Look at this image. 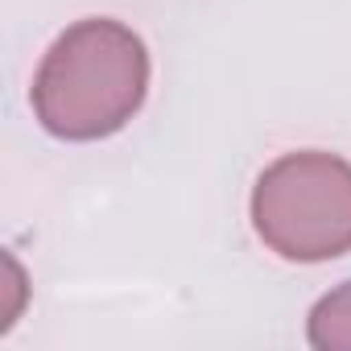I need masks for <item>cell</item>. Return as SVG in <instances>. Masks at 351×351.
Wrapping results in <instances>:
<instances>
[{
  "label": "cell",
  "instance_id": "obj_3",
  "mask_svg": "<svg viewBox=\"0 0 351 351\" xmlns=\"http://www.w3.org/2000/svg\"><path fill=\"white\" fill-rule=\"evenodd\" d=\"M306 339L318 351H351V281L322 293L310 310Z\"/></svg>",
  "mask_w": 351,
  "mask_h": 351
},
{
  "label": "cell",
  "instance_id": "obj_4",
  "mask_svg": "<svg viewBox=\"0 0 351 351\" xmlns=\"http://www.w3.org/2000/svg\"><path fill=\"white\" fill-rule=\"evenodd\" d=\"M5 310H0V330H9L17 318H21V306H25V293H29V285H25V269H21V261L13 256V252H5Z\"/></svg>",
  "mask_w": 351,
  "mask_h": 351
},
{
  "label": "cell",
  "instance_id": "obj_2",
  "mask_svg": "<svg viewBox=\"0 0 351 351\" xmlns=\"http://www.w3.org/2000/svg\"><path fill=\"white\" fill-rule=\"evenodd\" d=\"M252 228L281 261L318 265L351 252V161L322 149L277 157L252 186Z\"/></svg>",
  "mask_w": 351,
  "mask_h": 351
},
{
  "label": "cell",
  "instance_id": "obj_1",
  "mask_svg": "<svg viewBox=\"0 0 351 351\" xmlns=\"http://www.w3.org/2000/svg\"><path fill=\"white\" fill-rule=\"evenodd\" d=\"M149 50L112 21L87 17L58 34L34 75V116L58 141H99L120 132L145 104Z\"/></svg>",
  "mask_w": 351,
  "mask_h": 351
}]
</instances>
